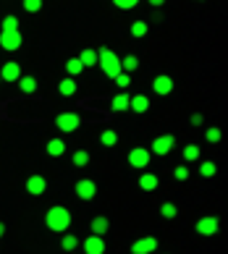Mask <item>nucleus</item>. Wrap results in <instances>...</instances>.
Masks as SVG:
<instances>
[{"label": "nucleus", "instance_id": "5701e85b", "mask_svg": "<svg viewBox=\"0 0 228 254\" xmlns=\"http://www.w3.org/2000/svg\"><path fill=\"white\" fill-rule=\"evenodd\" d=\"M63 68H66V76L76 79V76H79V73L84 71V65L79 63V58H69V61H66V65H63Z\"/></svg>", "mask_w": 228, "mask_h": 254}, {"label": "nucleus", "instance_id": "393cba45", "mask_svg": "<svg viewBox=\"0 0 228 254\" xmlns=\"http://www.w3.org/2000/svg\"><path fill=\"white\" fill-rule=\"evenodd\" d=\"M147 32H150V24H147V21H142V18L131 24V37H137V40H145Z\"/></svg>", "mask_w": 228, "mask_h": 254}, {"label": "nucleus", "instance_id": "a878e982", "mask_svg": "<svg viewBox=\"0 0 228 254\" xmlns=\"http://www.w3.org/2000/svg\"><path fill=\"white\" fill-rule=\"evenodd\" d=\"M100 144H102V147H116V144H118V134H116L113 128H105V131L100 134Z\"/></svg>", "mask_w": 228, "mask_h": 254}, {"label": "nucleus", "instance_id": "58836bf2", "mask_svg": "<svg viewBox=\"0 0 228 254\" xmlns=\"http://www.w3.org/2000/svg\"><path fill=\"white\" fill-rule=\"evenodd\" d=\"M147 3H150L152 8H160V5H163V3H165V0H147Z\"/></svg>", "mask_w": 228, "mask_h": 254}, {"label": "nucleus", "instance_id": "72a5a7b5", "mask_svg": "<svg viewBox=\"0 0 228 254\" xmlns=\"http://www.w3.org/2000/svg\"><path fill=\"white\" fill-rule=\"evenodd\" d=\"M113 5L121 8V11H131V8L139 5V0H113Z\"/></svg>", "mask_w": 228, "mask_h": 254}, {"label": "nucleus", "instance_id": "ddd939ff", "mask_svg": "<svg viewBox=\"0 0 228 254\" xmlns=\"http://www.w3.org/2000/svg\"><path fill=\"white\" fill-rule=\"evenodd\" d=\"M21 79V65L16 61H8L3 68H0V81H18Z\"/></svg>", "mask_w": 228, "mask_h": 254}, {"label": "nucleus", "instance_id": "a19ab883", "mask_svg": "<svg viewBox=\"0 0 228 254\" xmlns=\"http://www.w3.org/2000/svg\"><path fill=\"white\" fill-rule=\"evenodd\" d=\"M69 254H74V252H69Z\"/></svg>", "mask_w": 228, "mask_h": 254}, {"label": "nucleus", "instance_id": "c756f323", "mask_svg": "<svg viewBox=\"0 0 228 254\" xmlns=\"http://www.w3.org/2000/svg\"><path fill=\"white\" fill-rule=\"evenodd\" d=\"M215 173H218V165L213 163V160H205V163L199 165V176L202 178H213Z\"/></svg>", "mask_w": 228, "mask_h": 254}, {"label": "nucleus", "instance_id": "f704fd0d", "mask_svg": "<svg viewBox=\"0 0 228 254\" xmlns=\"http://www.w3.org/2000/svg\"><path fill=\"white\" fill-rule=\"evenodd\" d=\"M113 81H116V87H121V92H123V89H126L129 84H131V73H123V71H121Z\"/></svg>", "mask_w": 228, "mask_h": 254}, {"label": "nucleus", "instance_id": "2f4dec72", "mask_svg": "<svg viewBox=\"0 0 228 254\" xmlns=\"http://www.w3.org/2000/svg\"><path fill=\"white\" fill-rule=\"evenodd\" d=\"M21 8L26 13H40L42 11V0H21Z\"/></svg>", "mask_w": 228, "mask_h": 254}, {"label": "nucleus", "instance_id": "f257e3e1", "mask_svg": "<svg viewBox=\"0 0 228 254\" xmlns=\"http://www.w3.org/2000/svg\"><path fill=\"white\" fill-rule=\"evenodd\" d=\"M45 225L50 231H55V233H66L71 228V210H69V207H63V204L50 207L47 215H45Z\"/></svg>", "mask_w": 228, "mask_h": 254}, {"label": "nucleus", "instance_id": "9d476101", "mask_svg": "<svg viewBox=\"0 0 228 254\" xmlns=\"http://www.w3.org/2000/svg\"><path fill=\"white\" fill-rule=\"evenodd\" d=\"M0 48L8 50V53H13L21 48V32H0Z\"/></svg>", "mask_w": 228, "mask_h": 254}, {"label": "nucleus", "instance_id": "a211bd4d", "mask_svg": "<svg viewBox=\"0 0 228 254\" xmlns=\"http://www.w3.org/2000/svg\"><path fill=\"white\" fill-rule=\"evenodd\" d=\"M129 100H131V95H126V92H118V95L110 100V110H113V113L129 110Z\"/></svg>", "mask_w": 228, "mask_h": 254}, {"label": "nucleus", "instance_id": "4468645a", "mask_svg": "<svg viewBox=\"0 0 228 254\" xmlns=\"http://www.w3.org/2000/svg\"><path fill=\"white\" fill-rule=\"evenodd\" d=\"M129 110H134L137 116H145V113L150 110V97H147V95H131Z\"/></svg>", "mask_w": 228, "mask_h": 254}, {"label": "nucleus", "instance_id": "2eb2a0df", "mask_svg": "<svg viewBox=\"0 0 228 254\" xmlns=\"http://www.w3.org/2000/svg\"><path fill=\"white\" fill-rule=\"evenodd\" d=\"M89 231L94 233V236H102V239H105V233L110 231V220L105 218V215H97V218H92Z\"/></svg>", "mask_w": 228, "mask_h": 254}, {"label": "nucleus", "instance_id": "cd10ccee", "mask_svg": "<svg viewBox=\"0 0 228 254\" xmlns=\"http://www.w3.org/2000/svg\"><path fill=\"white\" fill-rule=\"evenodd\" d=\"M202 157V149H199V144H186L184 147V160L186 163H194V160Z\"/></svg>", "mask_w": 228, "mask_h": 254}, {"label": "nucleus", "instance_id": "412c9836", "mask_svg": "<svg viewBox=\"0 0 228 254\" xmlns=\"http://www.w3.org/2000/svg\"><path fill=\"white\" fill-rule=\"evenodd\" d=\"M76 89H79V84H76V79H71V76L61 79V84H58V92H61L63 97H74Z\"/></svg>", "mask_w": 228, "mask_h": 254}, {"label": "nucleus", "instance_id": "39448f33", "mask_svg": "<svg viewBox=\"0 0 228 254\" xmlns=\"http://www.w3.org/2000/svg\"><path fill=\"white\" fill-rule=\"evenodd\" d=\"M218 231H221V220H218L215 215H205V218L197 220V233L199 236L210 239V236H215Z\"/></svg>", "mask_w": 228, "mask_h": 254}, {"label": "nucleus", "instance_id": "f03ea898", "mask_svg": "<svg viewBox=\"0 0 228 254\" xmlns=\"http://www.w3.org/2000/svg\"><path fill=\"white\" fill-rule=\"evenodd\" d=\"M97 65L102 68V73H105L108 79H116L121 73V58L110 48H100L97 50Z\"/></svg>", "mask_w": 228, "mask_h": 254}, {"label": "nucleus", "instance_id": "b1692460", "mask_svg": "<svg viewBox=\"0 0 228 254\" xmlns=\"http://www.w3.org/2000/svg\"><path fill=\"white\" fill-rule=\"evenodd\" d=\"M139 68V58L137 55H126V58H121V71L123 73H134Z\"/></svg>", "mask_w": 228, "mask_h": 254}, {"label": "nucleus", "instance_id": "20e7f679", "mask_svg": "<svg viewBox=\"0 0 228 254\" xmlns=\"http://www.w3.org/2000/svg\"><path fill=\"white\" fill-rule=\"evenodd\" d=\"M74 191H76V196H79L81 202H92L94 196H97V184H94L92 178H79L76 186H74Z\"/></svg>", "mask_w": 228, "mask_h": 254}, {"label": "nucleus", "instance_id": "1a4fd4ad", "mask_svg": "<svg viewBox=\"0 0 228 254\" xmlns=\"http://www.w3.org/2000/svg\"><path fill=\"white\" fill-rule=\"evenodd\" d=\"M152 92L160 97H168L170 92H173V76H168V73H160V76L152 79Z\"/></svg>", "mask_w": 228, "mask_h": 254}, {"label": "nucleus", "instance_id": "bb28decb", "mask_svg": "<svg viewBox=\"0 0 228 254\" xmlns=\"http://www.w3.org/2000/svg\"><path fill=\"white\" fill-rule=\"evenodd\" d=\"M71 163H74L76 168H87V165H89V152H87V149H76L74 157H71Z\"/></svg>", "mask_w": 228, "mask_h": 254}, {"label": "nucleus", "instance_id": "4c0bfd02", "mask_svg": "<svg viewBox=\"0 0 228 254\" xmlns=\"http://www.w3.org/2000/svg\"><path fill=\"white\" fill-rule=\"evenodd\" d=\"M160 21H163V13L155 8V13H152V24H160Z\"/></svg>", "mask_w": 228, "mask_h": 254}, {"label": "nucleus", "instance_id": "f3484780", "mask_svg": "<svg viewBox=\"0 0 228 254\" xmlns=\"http://www.w3.org/2000/svg\"><path fill=\"white\" fill-rule=\"evenodd\" d=\"M16 84H18V89H21L24 95H34L37 87H40V84H37V76H29V73H26V76L21 73V79H18Z\"/></svg>", "mask_w": 228, "mask_h": 254}, {"label": "nucleus", "instance_id": "473e14b6", "mask_svg": "<svg viewBox=\"0 0 228 254\" xmlns=\"http://www.w3.org/2000/svg\"><path fill=\"white\" fill-rule=\"evenodd\" d=\"M16 29H18V18L13 13H8L3 18V32H16Z\"/></svg>", "mask_w": 228, "mask_h": 254}, {"label": "nucleus", "instance_id": "0eeeda50", "mask_svg": "<svg viewBox=\"0 0 228 254\" xmlns=\"http://www.w3.org/2000/svg\"><path fill=\"white\" fill-rule=\"evenodd\" d=\"M150 157H152V152L147 147H134L129 152V165L137 168V171H145V168L150 165Z\"/></svg>", "mask_w": 228, "mask_h": 254}, {"label": "nucleus", "instance_id": "9b49d317", "mask_svg": "<svg viewBox=\"0 0 228 254\" xmlns=\"http://www.w3.org/2000/svg\"><path fill=\"white\" fill-rule=\"evenodd\" d=\"M26 191H29L32 196H42V194L47 191V181H45V176L34 173V176L26 178Z\"/></svg>", "mask_w": 228, "mask_h": 254}, {"label": "nucleus", "instance_id": "f8f14e48", "mask_svg": "<svg viewBox=\"0 0 228 254\" xmlns=\"http://www.w3.org/2000/svg\"><path fill=\"white\" fill-rule=\"evenodd\" d=\"M81 249H84V254H105V239L94 236V233H92V236L84 239Z\"/></svg>", "mask_w": 228, "mask_h": 254}, {"label": "nucleus", "instance_id": "7c9ffc66", "mask_svg": "<svg viewBox=\"0 0 228 254\" xmlns=\"http://www.w3.org/2000/svg\"><path fill=\"white\" fill-rule=\"evenodd\" d=\"M205 139H207V144H218V142L223 139V131L218 128V126H213V128L205 131Z\"/></svg>", "mask_w": 228, "mask_h": 254}, {"label": "nucleus", "instance_id": "aec40b11", "mask_svg": "<svg viewBox=\"0 0 228 254\" xmlns=\"http://www.w3.org/2000/svg\"><path fill=\"white\" fill-rule=\"evenodd\" d=\"M45 149H47V155H50V157H63V155H66V142L55 136V139H50V142H47Z\"/></svg>", "mask_w": 228, "mask_h": 254}, {"label": "nucleus", "instance_id": "c85d7f7f", "mask_svg": "<svg viewBox=\"0 0 228 254\" xmlns=\"http://www.w3.org/2000/svg\"><path fill=\"white\" fill-rule=\"evenodd\" d=\"M160 215H163L165 220H173L176 215H178V207H176V202H163V204H160Z\"/></svg>", "mask_w": 228, "mask_h": 254}, {"label": "nucleus", "instance_id": "dca6fc26", "mask_svg": "<svg viewBox=\"0 0 228 254\" xmlns=\"http://www.w3.org/2000/svg\"><path fill=\"white\" fill-rule=\"evenodd\" d=\"M157 186H160V178H157L155 173L147 171V173L139 176V189H142V191H155Z\"/></svg>", "mask_w": 228, "mask_h": 254}, {"label": "nucleus", "instance_id": "c9c22d12", "mask_svg": "<svg viewBox=\"0 0 228 254\" xmlns=\"http://www.w3.org/2000/svg\"><path fill=\"white\" fill-rule=\"evenodd\" d=\"M173 178H176V181H186V178H189V168L186 165L173 168Z\"/></svg>", "mask_w": 228, "mask_h": 254}, {"label": "nucleus", "instance_id": "e433bc0d", "mask_svg": "<svg viewBox=\"0 0 228 254\" xmlns=\"http://www.w3.org/2000/svg\"><path fill=\"white\" fill-rule=\"evenodd\" d=\"M189 124H192V126H202L205 116H202V113H192V116H189Z\"/></svg>", "mask_w": 228, "mask_h": 254}, {"label": "nucleus", "instance_id": "423d86ee", "mask_svg": "<svg viewBox=\"0 0 228 254\" xmlns=\"http://www.w3.org/2000/svg\"><path fill=\"white\" fill-rule=\"evenodd\" d=\"M173 147H176V136L173 134H163V136L152 139V155H157V157H165Z\"/></svg>", "mask_w": 228, "mask_h": 254}, {"label": "nucleus", "instance_id": "7ed1b4c3", "mask_svg": "<svg viewBox=\"0 0 228 254\" xmlns=\"http://www.w3.org/2000/svg\"><path fill=\"white\" fill-rule=\"evenodd\" d=\"M79 126H81L79 113H58V116H55V128H58L61 134H74Z\"/></svg>", "mask_w": 228, "mask_h": 254}, {"label": "nucleus", "instance_id": "ea45409f", "mask_svg": "<svg viewBox=\"0 0 228 254\" xmlns=\"http://www.w3.org/2000/svg\"><path fill=\"white\" fill-rule=\"evenodd\" d=\"M3 236H5V223L0 220V239H3Z\"/></svg>", "mask_w": 228, "mask_h": 254}, {"label": "nucleus", "instance_id": "6e6552de", "mask_svg": "<svg viewBox=\"0 0 228 254\" xmlns=\"http://www.w3.org/2000/svg\"><path fill=\"white\" fill-rule=\"evenodd\" d=\"M157 247H160V241L155 236H142L131 244V254H152Z\"/></svg>", "mask_w": 228, "mask_h": 254}, {"label": "nucleus", "instance_id": "6ab92c4d", "mask_svg": "<svg viewBox=\"0 0 228 254\" xmlns=\"http://www.w3.org/2000/svg\"><path fill=\"white\" fill-rule=\"evenodd\" d=\"M76 58H79V63L84 65V68H92V65H97V50H92V48H84L79 55H76Z\"/></svg>", "mask_w": 228, "mask_h": 254}, {"label": "nucleus", "instance_id": "4be33fe9", "mask_svg": "<svg viewBox=\"0 0 228 254\" xmlns=\"http://www.w3.org/2000/svg\"><path fill=\"white\" fill-rule=\"evenodd\" d=\"M79 239H76L74 236V233H63V239H61V249L66 252V254H69V252H76V249H79Z\"/></svg>", "mask_w": 228, "mask_h": 254}]
</instances>
